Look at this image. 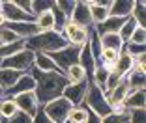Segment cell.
<instances>
[{"mask_svg": "<svg viewBox=\"0 0 146 123\" xmlns=\"http://www.w3.org/2000/svg\"><path fill=\"white\" fill-rule=\"evenodd\" d=\"M75 2L77 0H54V6L66 19H69L73 13V8H75Z\"/></svg>", "mask_w": 146, "mask_h": 123, "instance_id": "32", "label": "cell"}, {"mask_svg": "<svg viewBox=\"0 0 146 123\" xmlns=\"http://www.w3.org/2000/svg\"><path fill=\"white\" fill-rule=\"evenodd\" d=\"M124 106L127 110H144L146 108V89H137V91H129L124 101Z\"/></svg>", "mask_w": 146, "mask_h": 123, "instance_id": "18", "label": "cell"}, {"mask_svg": "<svg viewBox=\"0 0 146 123\" xmlns=\"http://www.w3.org/2000/svg\"><path fill=\"white\" fill-rule=\"evenodd\" d=\"M86 119H88V110L81 105V106H73L69 110L66 123H86Z\"/></svg>", "mask_w": 146, "mask_h": 123, "instance_id": "30", "label": "cell"}, {"mask_svg": "<svg viewBox=\"0 0 146 123\" xmlns=\"http://www.w3.org/2000/svg\"><path fill=\"white\" fill-rule=\"evenodd\" d=\"M69 21L82 26V28H92L90 8H88L86 0H77L75 2V8H73V13H71V17H69Z\"/></svg>", "mask_w": 146, "mask_h": 123, "instance_id": "9", "label": "cell"}, {"mask_svg": "<svg viewBox=\"0 0 146 123\" xmlns=\"http://www.w3.org/2000/svg\"><path fill=\"white\" fill-rule=\"evenodd\" d=\"M6 28L11 30L13 34L17 36L19 39H23V41L28 39V37H32V36H36L39 32L34 21L32 22H11V24H6Z\"/></svg>", "mask_w": 146, "mask_h": 123, "instance_id": "13", "label": "cell"}, {"mask_svg": "<svg viewBox=\"0 0 146 123\" xmlns=\"http://www.w3.org/2000/svg\"><path fill=\"white\" fill-rule=\"evenodd\" d=\"M122 80H124V76H120L118 73L112 71L111 75H109V78H107V84H105V89H103V91H105V93H107V91H111V89H112V88H116V86L120 84Z\"/></svg>", "mask_w": 146, "mask_h": 123, "instance_id": "37", "label": "cell"}, {"mask_svg": "<svg viewBox=\"0 0 146 123\" xmlns=\"http://www.w3.org/2000/svg\"><path fill=\"white\" fill-rule=\"evenodd\" d=\"M4 26H6V19H4V15L0 13V28H4Z\"/></svg>", "mask_w": 146, "mask_h": 123, "instance_id": "43", "label": "cell"}, {"mask_svg": "<svg viewBox=\"0 0 146 123\" xmlns=\"http://www.w3.org/2000/svg\"><path fill=\"white\" fill-rule=\"evenodd\" d=\"M34 88H36V82H34V78H32V75L30 73H25L8 91H4V97L13 99V97H17V95H21V93H30V91H34Z\"/></svg>", "mask_w": 146, "mask_h": 123, "instance_id": "11", "label": "cell"}, {"mask_svg": "<svg viewBox=\"0 0 146 123\" xmlns=\"http://www.w3.org/2000/svg\"><path fill=\"white\" fill-rule=\"evenodd\" d=\"M34 52L28 51V49H23V51L15 52V54L8 56L0 62V67L4 69H15V71L21 73H30L32 67H34Z\"/></svg>", "mask_w": 146, "mask_h": 123, "instance_id": "4", "label": "cell"}, {"mask_svg": "<svg viewBox=\"0 0 146 123\" xmlns=\"http://www.w3.org/2000/svg\"><path fill=\"white\" fill-rule=\"evenodd\" d=\"M122 51L127 52V54L135 60V58H139V56L146 54V45H133V43H125Z\"/></svg>", "mask_w": 146, "mask_h": 123, "instance_id": "34", "label": "cell"}, {"mask_svg": "<svg viewBox=\"0 0 146 123\" xmlns=\"http://www.w3.org/2000/svg\"><path fill=\"white\" fill-rule=\"evenodd\" d=\"M2 123H4V121H2ZM6 123H32V118H30V116H26L25 112L19 110L17 114L13 116V118H9Z\"/></svg>", "mask_w": 146, "mask_h": 123, "instance_id": "39", "label": "cell"}, {"mask_svg": "<svg viewBox=\"0 0 146 123\" xmlns=\"http://www.w3.org/2000/svg\"><path fill=\"white\" fill-rule=\"evenodd\" d=\"M112 71H109L107 67H103V65H96V69H94V73H92V78L90 80L94 82L98 88H101V89H105V84H107V78H109V75H111Z\"/></svg>", "mask_w": 146, "mask_h": 123, "instance_id": "29", "label": "cell"}, {"mask_svg": "<svg viewBox=\"0 0 146 123\" xmlns=\"http://www.w3.org/2000/svg\"><path fill=\"white\" fill-rule=\"evenodd\" d=\"M137 28H139V26H137V22L133 21V17H127V19H125V22L122 24V28H120V32H118V36L122 37V41H124V43H127L129 37L133 36V32H135Z\"/></svg>", "mask_w": 146, "mask_h": 123, "instance_id": "31", "label": "cell"}, {"mask_svg": "<svg viewBox=\"0 0 146 123\" xmlns=\"http://www.w3.org/2000/svg\"><path fill=\"white\" fill-rule=\"evenodd\" d=\"M0 13L4 15L6 24L11 22H32L34 15H28L26 11H23L13 0H0Z\"/></svg>", "mask_w": 146, "mask_h": 123, "instance_id": "8", "label": "cell"}, {"mask_svg": "<svg viewBox=\"0 0 146 123\" xmlns=\"http://www.w3.org/2000/svg\"><path fill=\"white\" fill-rule=\"evenodd\" d=\"M32 123H51V121H49V118L45 116V112H43V108H41V106L38 108L36 116L32 118Z\"/></svg>", "mask_w": 146, "mask_h": 123, "instance_id": "40", "label": "cell"}, {"mask_svg": "<svg viewBox=\"0 0 146 123\" xmlns=\"http://www.w3.org/2000/svg\"><path fill=\"white\" fill-rule=\"evenodd\" d=\"M86 88H88V80L77 82V84H68L62 97L68 99L71 103V106H81L82 101H84V95H86Z\"/></svg>", "mask_w": 146, "mask_h": 123, "instance_id": "10", "label": "cell"}, {"mask_svg": "<svg viewBox=\"0 0 146 123\" xmlns=\"http://www.w3.org/2000/svg\"><path fill=\"white\" fill-rule=\"evenodd\" d=\"M88 110V108H86ZM86 123H101V118H98L96 114H92L90 110H88V119H86Z\"/></svg>", "mask_w": 146, "mask_h": 123, "instance_id": "42", "label": "cell"}, {"mask_svg": "<svg viewBox=\"0 0 146 123\" xmlns=\"http://www.w3.org/2000/svg\"><path fill=\"white\" fill-rule=\"evenodd\" d=\"M23 75H25V73L15 71V69H4V67H0V89H2V91H8V89L11 88V86L15 84Z\"/></svg>", "mask_w": 146, "mask_h": 123, "instance_id": "20", "label": "cell"}, {"mask_svg": "<svg viewBox=\"0 0 146 123\" xmlns=\"http://www.w3.org/2000/svg\"><path fill=\"white\" fill-rule=\"evenodd\" d=\"M127 93H129V88H127V82H125V78H124V80L116 86V88H112L111 91H107V93H105V97H107V103L111 105V108H112V106L124 105Z\"/></svg>", "mask_w": 146, "mask_h": 123, "instance_id": "15", "label": "cell"}, {"mask_svg": "<svg viewBox=\"0 0 146 123\" xmlns=\"http://www.w3.org/2000/svg\"><path fill=\"white\" fill-rule=\"evenodd\" d=\"M79 52H81L79 47H71V45H68L66 49L56 51V52H51L49 56H51V60L54 62V65L58 67V71L64 75V73L68 71V67L79 64Z\"/></svg>", "mask_w": 146, "mask_h": 123, "instance_id": "7", "label": "cell"}, {"mask_svg": "<svg viewBox=\"0 0 146 123\" xmlns=\"http://www.w3.org/2000/svg\"><path fill=\"white\" fill-rule=\"evenodd\" d=\"M146 75L144 73H139V71H131L127 76H125V82H127V88L129 91H137V89H144L146 86Z\"/></svg>", "mask_w": 146, "mask_h": 123, "instance_id": "27", "label": "cell"}, {"mask_svg": "<svg viewBox=\"0 0 146 123\" xmlns=\"http://www.w3.org/2000/svg\"><path fill=\"white\" fill-rule=\"evenodd\" d=\"M131 17H133V21L137 22L139 28H146V2L144 0H135Z\"/></svg>", "mask_w": 146, "mask_h": 123, "instance_id": "26", "label": "cell"}, {"mask_svg": "<svg viewBox=\"0 0 146 123\" xmlns=\"http://www.w3.org/2000/svg\"><path fill=\"white\" fill-rule=\"evenodd\" d=\"M101 123H127V114L125 116H118V114H109L105 118H101Z\"/></svg>", "mask_w": 146, "mask_h": 123, "instance_id": "38", "label": "cell"}, {"mask_svg": "<svg viewBox=\"0 0 146 123\" xmlns=\"http://www.w3.org/2000/svg\"><path fill=\"white\" fill-rule=\"evenodd\" d=\"M41 108H43V112H45V116L49 118L51 123H66L68 121V114H69V110H71L73 106L68 99L58 97V99H54V101L47 103L45 106H41Z\"/></svg>", "mask_w": 146, "mask_h": 123, "instance_id": "6", "label": "cell"}, {"mask_svg": "<svg viewBox=\"0 0 146 123\" xmlns=\"http://www.w3.org/2000/svg\"><path fill=\"white\" fill-rule=\"evenodd\" d=\"M127 43H133V45H144V43H146V28H137L133 32V36L129 37Z\"/></svg>", "mask_w": 146, "mask_h": 123, "instance_id": "36", "label": "cell"}, {"mask_svg": "<svg viewBox=\"0 0 146 123\" xmlns=\"http://www.w3.org/2000/svg\"><path fill=\"white\" fill-rule=\"evenodd\" d=\"M133 64H135L133 58H131L127 52L122 51L120 56H118V62H116V65H114V73H118L120 76H124V78H125L129 73L133 71Z\"/></svg>", "mask_w": 146, "mask_h": 123, "instance_id": "23", "label": "cell"}, {"mask_svg": "<svg viewBox=\"0 0 146 123\" xmlns=\"http://www.w3.org/2000/svg\"><path fill=\"white\" fill-rule=\"evenodd\" d=\"M133 4L135 0H112L111 8H109V15L111 17H131V11H133Z\"/></svg>", "mask_w": 146, "mask_h": 123, "instance_id": "16", "label": "cell"}, {"mask_svg": "<svg viewBox=\"0 0 146 123\" xmlns=\"http://www.w3.org/2000/svg\"><path fill=\"white\" fill-rule=\"evenodd\" d=\"M68 47L66 39L62 37L60 32L56 30H49V32H38L36 36L25 39V49L36 52H41V54H51V52L62 51V49Z\"/></svg>", "mask_w": 146, "mask_h": 123, "instance_id": "2", "label": "cell"}, {"mask_svg": "<svg viewBox=\"0 0 146 123\" xmlns=\"http://www.w3.org/2000/svg\"><path fill=\"white\" fill-rule=\"evenodd\" d=\"M88 8H90V17H92V26L101 24L103 21H107L111 15H109V8L107 6H101L98 0H88Z\"/></svg>", "mask_w": 146, "mask_h": 123, "instance_id": "19", "label": "cell"}, {"mask_svg": "<svg viewBox=\"0 0 146 123\" xmlns=\"http://www.w3.org/2000/svg\"><path fill=\"white\" fill-rule=\"evenodd\" d=\"M127 123H146V112L144 110H127Z\"/></svg>", "mask_w": 146, "mask_h": 123, "instance_id": "35", "label": "cell"}, {"mask_svg": "<svg viewBox=\"0 0 146 123\" xmlns=\"http://www.w3.org/2000/svg\"><path fill=\"white\" fill-rule=\"evenodd\" d=\"M34 22H36V26H38L39 32H49V30H54V15H52L51 9H49V11L39 13V15H36Z\"/></svg>", "mask_w": 146, "mask_h": 123, "instance_id": "24", "label": "cell"}, {"mask_svg": "<svg viewBox=\"0 0 146 123\" xmlns=\"http://www.w3.org/2000/svg\"><path fill=\"white\" fill-rule=\"evenodd\" d=\"M79 65H81V67L84 69L86 78L90 80V78H92V73H94L96 65H98V62H96L94 56H92L90 47H88V43H86L84 47H81V52H79Z\"/></svg>", "mask_w": 146, "mask_h": 123, "instance_id": "17", "label": "cell"}, {"mask_svg": "<svg viewBox=\"0 0 146 123\" xmlns=\"http://www.w3.org/2000/svg\"><path fill=\"white\" fill-rule=\"evenodd\" d=\"M64 76L68 78V84H77V82L88 80V78H86L84 69H82L79 64H75V65H71V67H68V71L64 73Z\"/></svg>", "mask_w": 146, "mask_h": 123, "instance_id": "28", "label": "cell"}, {"mask_svg": "<svg viewBox=\"0 0 146 123\" xmlns=\"http://www.w3.org/2000/svg\"><path fill=\"white\" fill-rule=\"evenodd\" d=\"M34 69H38L41 73H60L58 67L54 65V62L51 60V56L41 54V52H36L34 56Z\"/></svg>", "mask_w": 146, "mask_h": 123, "instance_id": "21", "label": "cell"}, {"mask_svg": "<svg viewBox=\"0 0 146 123\" xmlns=\"http://www.w3.org/2000/svg\"><path fill=\"white\" fill-rule=\"evenodd\" d=\"M0 121H2V119H0Z\"/></svg>", "mask_w": 146, "mask_h": 123, "instance_id": "46", "label": "cell"}, {"mask_svg": "<svg viewBox=\"0 0 146 123\" xmlns=\"http://www.w3.org/2000/svg\"><path fill=\"white\" fill-rule=\"evenodd\" d=\"M125 19H127V17H125ZM125 19H122V17H109L107 21H103L101 24L92 26V28H94V32H96L98 36L118 34V32H120V28H122V24L125 22Z\"/></svg>", "mask_w": 146, "mask_h": 123, "instance_id": "14", "label": "cell"}, {"mask_svg": "<svg viewBox=\"0 0 146 123\" xmlns=\"http://www.w3.org/2000/svg\"><path fill=\"white\" fill-rule=\"evenodd\" d=\"M0 123H2V121H0Z\"/></svg>", "mask_w": 146, "mask_h": 123, "instance_id": "47", "label": "cell"}, {"mask_svg": "<svg viewBox=\"0 0 146 123\" xmlns=\"http://www.w3.org/2000/svg\"><path fill=\"white\" fill-rule=\"evenodd\" d=\"M19 112L17 105H15V101L9 97H2L0 99V119L2 121H8L9 118H13V116Z\"/></svg>", "mask_w": 146, "mask_h": 123, "instance_id": "25", "label": "cell"}, {"mask_svg": "<svg viewBox=\"0 0 146 123\" xmlns=\"http://www.w3.org/2000/svg\"><path fill=\"white\" fill-rule=\"evenodd\" d=\"M0 47H2V43H0Z\"/></svg>", "mask_w": 146, "mask_h": 123, "instance_id": "45", "label": "cell"}, {"mask_svg": "<svg viewBox=\"0 0 146 123\" xmlns=\"http://www.w3.org/2000/svg\"><path fill=\"white\" fill-rule=\"evenodd\" d=\"M54 6V0H32V15H39L43 11H49V9Z\"/></svg>", "mask_w": 146, "mask_h": 123, "instance_id": "33", "label": "cell"}, {"mask_svg": "<svg viewBox=\"0 0 146 123\" xmlns=\"http://www.w3.org/2000/svg\"><path fill=\"white\" fill-rule=\"evenodd\" d=\"M23 11H26L28 15H32V0H13Z\"/></svg>", "mask_w": 146, "mask_h": 123, "instance_id": "41", "label": "cell"}, {"mask_svg": "<svg viewBox=\"0 0 146 123\" xmlns=\"http://www.w3.org/2000/svg\"><path fill=\"white\" fill-rule=\"evenodd\" d=\"M30 75L36 82L34 95L38 99L39 106H45L47 103L62 97L66 86H68V78L62 73H41V71L32 67Z\"/></svg>", "mask_w": 146, "mask_h": 123, "instance_id": "1", "label": "cell"}, {"mask_svg": "<svg viewBox=\"0 0 146 123\" xmlns=\"http://www.w3.org/2000/svg\"><path fill=\"white\" fill-rule=\"evenodd\" d=\"M82 106L88 108L98 118H105V116L111 114V105L107 103L105 91L101 88H98L92 80H88V88H86V95H84V101H82Z\"/></svg>", "mask_w": 146, "mask_h": 123, "instance_id": "3", "label": "cell"}, {"mask_svg": "<svg viewBox=\"0 0 146 123\" xmlns=\"http://www.w3.org/2000/svg\"><path fill=\"white\" fill-rule=\"evenodd\" d=\"M0 95H2V97H4V91H2V89H0Z\"/></svg>", "mask_w": 146, "mask_h": 123, "instance_id": "44", "label": "cell"}, {"mask_svg": "<svg viewBox=\"0 0 146 123\" xmlns=\"http://www.w3.org/2000/svg\"><path fill=\"white\" fill-rule=\"evenodd\" d=\"M13 101H15V105H17L19 110L25 112V114L30 116V118H34L36 112H38V108H39L34 91H30V93H21V95H17V97H13Z\"/></svg>", "mask_w": 146, "mask_h": 123, "instance_id": "12", "label": "cell"}, {"mask_svg": "<svg viewBox=\"0 0 146 123\" xmlns=\"http://www.w3.org/2000/svg\"><path fill=\"white\" fill-rule=\"evenodd\" d=\"M99 43H101V49H109V51H116V52H122V49H124V45H125L118 34L99 36Z\"/></svg>", "mask_w": 146, "mask_h": 123, "instance_id": "22", "label": "cell"}, {"mask_svg": "<svg viewBox=\"0 0 146 123\" xmlns=\"http://www.w3.org/2000/svg\"><path fill=\"white\" fill-rule=\"evenodd\" d=\"M60 34H62V37L66 39L68 45L81 49V47H84L86 43H88V37H90V28H82V26L75 24V22H71L68 19L66 24L62 26Z\"/></svg>", "mask_w": 146, "mask_h": 123, "instance_id": "5", "label": "cell"}]
</instances>
